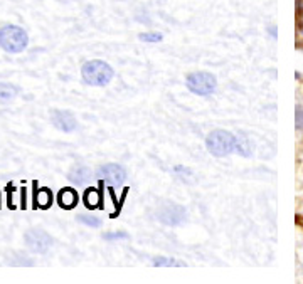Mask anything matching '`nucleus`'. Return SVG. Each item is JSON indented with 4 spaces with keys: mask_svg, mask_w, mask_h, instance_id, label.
I'll return each mask as SVG.
<instances>
[{
    "mask_svg": "<svg viewBox=\"0 0 303 284\" xmlns=\"http://www.w3.org/2000/svg\"><path fill=\"white\" fill-rule=\"evenodd\" d=\"M185 86L197 96H211L217 87V79L207 71H196V73L187 74Z\"/></svg>",
    "mask_w": 303,
    "mask_h": 284,
    "instance_id": "20e7f679",
    "label": "nucleus"
},
{
    "mask_svg": "<svg viewBox=\"0 0 303 284\" xmlns=\"http://www.w3.org/2000/svg\"><path fill=\"white\" fill-rule=\"evenodd\" d=\"M106 240H117V239H126L128 234L126 232H113V234H104L103 236Z\"/></svg>",
    "mask_w": 303,
    "mask_h": 284,
    "instance_id": "a211bd4d",
    "label": "nucleus"
},
{
    "mask_svg": "<svg viewBox=\"0 0 303 284\" xmlns=\"http://www.w3.org/2000/svg\"><path fill=\"white\" fill-rule=\"evenodd\" d=\"M27 207V188H20V209Z\"/></svg>",
    "mask_w": 303,
    "mask_h": 284,
    "instance_id": "aec40b11",
    "label": "nucleus"
},
{
    "mask_svg": "<svg viewBox=\"0 0 303 284\" xmlns=\"http://www.w3.org/2000/svg\"><path fill=\"white\" fill-rule=\"evenodd\" d=\"M115 76L113 68L108 62L101 61V59H93L82 64L81 68V78L88 86H106L112 83Z\"/></svg>",
    "mask_w": 303,
    "mask_h": 284,
    "instance_id": "f257e3e1",
    "label": "nucleus"
},
{
    "mask_svg": "<svg viewBox=\"0 0 303 284\" xmlns=\"http://www.w3.org/2000/svg\"><path fill=\"white\" fill-rule=\"evenodd\" d=\"M34 185V195H32V200H34V209H42V210H47L49 207L52 205V192L46 187L39 188L37 187V182H32Z\"/></svg>",
    "mask_w": 303,
    "mask_h": 284,
    "instance_id": "6e6552de",
    "label": "nucleus"
},
{
    "mask_svg": "<svg viewBox=\"0 0 303 284\" xmlns=\"http://www.w3.org/2000/svg\"><path fill=\"white\" fill-rule=\"evenodd\" d=\"M303 15V0H296V20H300Z\"/></svg>",
    "mask_w": 303,
    "mask_h": 284,
    "instance_id": "412c9836",
    "label": "nucleus"
},
{
    "mask_svg": "<svg viewBox=\"0 0 303 284\" xmlns=\"http://www.w3.org/2000/svg\"><path fill=\"white\" fill-rule=\"evenodd\" d=\"M295 127L296 130H301L303 128V108L301 106H296L295 108Z\"/></svg>",
    "mask_w": 303,
    "mask_h": 284,
    "instance_id": "f3484780",
    "label": "nucleus"
},
{
    "mask_svg": "<svg viewBox=\"0 0 303 284\" xmlns=\"http://www.w3.org/2000/svg\"><path fill=\"white\" fill-rule=\"evenodd\" d=\"M139 39L143 42H160L163 39V36L160 32H142L139 36Z\"/></svg>",
    "mask_w": 303,
    "mask_h": 284,
    "instance_id": "dca6fc26",
    "label": "nucleus"
},
{
    "mask_svg": "<svg viewBox=\"0 0 303 284\" xmlns=\"http://www.w3.org/2000/svg\"><path fill=\"white\" fill-rule=\"evenodd\" d=\"M78 222L85 224V226H88V227H93V229H98V227L101 226V220H100V218L95 217V215H86V214L78 215Z\"/></svg>",
    "mask_w": 303,
    "mask_h": 284,
    "instance_id": "2eb2a0df",
    "label": "nucleus"
},
{
    "mask_svg": "<svg viewBox=\"0 0 303 284\" xmlns=\"http://www.w3.org/2000/svg\"><path fill=\"white\" fill-rule=\"evenodd\" d=\"M101 200L100 192H98L96 188H88L86 194H85V205L88 209H96L98 207V202Z\"/></svg>",
    "mask_w": 303,
    "mask_h": 284,
    "instance_id": "4468645a",
    "label": "nucleus"
},
{
    "mask_svg": "<svg viewBox=\"0 0 303 284\" xmlns=\"http://www.w3.org/2000/svg\"><path fill=\"white\" fill-rule=\"evenodd\" d=\"M152 264L153 267H182L185 266V262H180L174 258H167V256H158V258H153Z\"/></svg>",
    "mask_w": 303,
    "mask_h": 284,
    "instance_id": "ddd939ff",
    "label": "nucleus"
},
{
    "mask_svg": "<svg viewBox=\"0 0 303 284\" xmlns=\"http://www.w3.org/2000/svg\"><path fill=\"white\" fill-rule=\"evenodd\" d=\"M96 175L109 185L120 187L126 180V170L118 163H104L96 170Z\"/></svg>",
    "mask_w": 303,
    "mask_h": 284,
    "instance_id": "423d86ee",
    "label": "nucleus"
},
{
    "mask_svg": "<svg viewBox=\"0 0 303 284\" xmlns=\"http://www.w3.org/2000/svg\"><path fill=\"white\" fill-rule=\"evenodd\" d=\"M68 178H69L74 185H85V183L90 182L91 172H90V168H86V167H82V165H74V167L69 170Z\"/></svg>",
    "mask_w": 303,
    "mask_h": 284,
    "instance_id": "9b49d317",
    "label": "nucleus"
},
{
    "mask_svg": "<svg viewBox=\"0 0 303 284\" xmlns=\"http://www.w3.org/2000/svg\"><path fill=\"white\" fill-rule=\"evenodd\" d=\"M14 187L12 185H9L7 187V205H9V209H15V205H14V199H12V194H14Z\"/></svg>",
    "mask_w": 303,
    "mask_h": 284,
    "instance_id": "6ab92c4d",
    "label": "nucleus"
},
{
    "mask_svg": "<svg viewBox=\"0 0 303 284\" xmlns=\"http://www.w3.org/2000/svg\"><path fill=\"white\" fill-rule=\"evenodd\" d=\"M25 244L32 253L36 254H44L47 253V249L52 245V237L47 232L41 231V229H31L25 232Z\"/></svg>",
    "mask_w": 303,
    "mask_h": 284,
    "instance_id": "39448f33",
    "label": "nucleus"
},
{
    "mask_svg": "<svg viewBox=\"0 0 303 284\" xmlns=\"http://www.w3.org/2000/svg\"><path fill=\"white\" fill-rule=\"evenodd\" d=\"M236 153H239L241 156H251L253 151H255V143L250 138V135L241 131V133L236 136Z\"/></svg>",
    "mask_w": 303,
    "mask_h": 284,
    "instance_id": "9d476101",
    "label": "nucleus"
},
{
    "mask_svg": "<svg viewBox=\"0 0 303 284\" xmlns=\"http://www.w3.org/2000/svg\"><path fill=\"white\" fill-rule=\"evenodd\" d=\"M29 46V36L19 25H4L0 27V47L9 54L24 52Z\"/></svg>",
    "mask_w": 303,
    "mask_h": 284,
    "instance_id": "f03ea898",
    "label": "nucleus"
},
{
    "mask_svg": "<svg viewBox=\"0 0 303 284\" xmlns=\"http://www.w3.org/2000/svg\"><path fill=\"white\" fill-rule=\"evenodd\" d=\"M19 94V87L12 83H0V103H9Z\"/></svg>",
    "mask_w": 303,
    "mask_h": 284,
    "instance_id": "f8f14e48",
    "label": "nucleus"
},
{
    "mask_svg": "<svg viewBox=\"0 0 303 284\" xmlns=\"http://www.w3.org/2000/svg\"><path fill=\"white\" fill-rule=\"evenodd\" d=\"M78 202H79V195L74 188H69V187L63 188L58 194V204H59L61 209H64V210L74 209V207L78 205Z\"/></svg>",
    "mask_w": 303,
    "mask_h": 284,
    "instance_id": "1a4fd4ad",
    "label": "nucleus"
},
{
    "mask_svg": "<svg viewBox=\"0 0 303 284\" xmlns=\"http://www.w3.org/2000/svg\"><path fill=\"white\" fill-rule=\"evenodd\" d=\"M51 121L59 131H64V133H71L78 128V119L68 109H52Z\"/></svg>",
    "mask_w": 303,
    "mask_h": 284,
    "instance_id": "0eeeda50",
    "label": "nucleus"
},
{
    "mask_svg": "<svg viewBox=\"0 0 303 284\" xmlns=\"http://www.w3.org/2000/svg\"><path fill=\"white\" fill-rule=\"evenodd\" d=\"M207 151L217 158L229 156L236 148V136L226 130H214L206 138Z\"/></svg>",
    "mask_w": 303,
    "mask_h": 284,
    "instance_id": "7ed1b4c3",
    "label": "nucleus"
}]
</instances>
